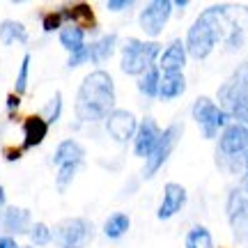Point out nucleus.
<instances>
[{"mask_svg": "<svg viewBox=\"0 0 248 248\" xmlns=\"http://www.w3.org/2000/svg\"><path fill=\"white\" fill-rule=\"evenodd\" d=\"M184 9V7H188V0H175V2H172V9Z\"/></svg>", "mask_w": 248, "mask_h": 248, "instance_id": "obj_40", "label": "nucleus"}, {"mask_svg": "<svg viewBox=\"0 0 248 248\" xmlns=\"http://www.w3.org/2000/svg\"><path fill=\"white\" fill-rule=\"evenodd\" d=\"M0 42L5 46L12 44H26L28 42V30L21 21H14V18H7L0 23Z\"/></svg>", "mask_w": 248, "mask_h": 248, "instance_id": "obj_21", "label": "nucleus"}, {"mask_svg": "<svg viewBox=\"0 0 248 248\" xmlns=\"http://www.w3.org/2000/svg\"><path fill=\"white\" fill-rule=\"evenodd\" d=\"M191 113H193V120L198 122V126H200V131H202V136L207 140H214L230 124V117L225 115L218 108V104H214L209 97L195 99Z\"/></svg>", "mask_w": 248, "mask_h": 248, "instance_id": "obj_5", "label": "nucleus"}, {"mask_svg": "<svg viewBox=\"0 0 248 248\" xmlns=\"http://www.w3.org/2000/svg\"><path fill=\"white\" fill-rule=\"evenodd\" d=\"M159 83H161V69L159 67H152L142 76H138V92L147 99L159 97Z\"/></svg>", "mask_w": 248, "mask_h": 248, "instance_id": "obj_23", "label": "nucleus"}, {"mask_svg": "<svg viewBox=\"0 0 248 248\" xmlns=\"http://www.w3.org/2000/svg\"><path fill=\"white\" fill-rule=\"evenodd\" d=\"M30 216L32 214L23 207H7L2 214V228H5V232H9V237L26 234V232H30Z\"/></svg>", "mask_w": 248, "mask_h": 248, "instance_id": "obj_17", "label": "nucleus"}, {"mask_svg": "<svg viewBox=\"0 0 248 248\" xmlns=\"http://www.w3.org/2000/svg\"><path fill=\"white\" fill-rule=\"evenodd\" d=\"M186 200H188V193H186V188L177 182H168V184L163 186V200H161L159 209H156V218L159 221H168L172 218L177 212L184 209Z\"/></svg>", "mask_w": 248, "mask_h": 248, "instance_id": "obj_13", "label": "nucleus"}, {"mask_svg": "<svg viewBox=\"0 0 248 248\" xmlns=\"http://www.w3.org/2000/svg\"><path fill=\"white\" fill-rule=\"evenodd\" d=\"M5 200H7V193H5V186H0V214L5 209Z\"/></svg>", "mask_w": 248, "mask_h": 248, "instance_id": "obj_38", "label": "nucleus"}, {"mask_svg": "<svg viewBox=\"0 0 248 248\" xmlns=\"http://www.w3.org/2000/svg\"><path fill=\"white\" fill-rule=\"evenodd\" d=\"M60 115H62V94H60V92H55L53 97L46 101L44 110H42V117H44L46 124L51 126L53 122H58V120H60Z\"/></svg>", "mask_w": 248, "mask_h": 248, "instance_id": "obj_26", "label": "nucleus"}, {"mask_svg": "<svg viewBox=\"0 0 248 248\" xmlns=\"http://www.w3.org/2000/svg\"><path fill=\"white\" fill-rule=\"evenodd\" d=\"M85 62H90V44L80 46L76 53H71L69 60H67V67H69V69H76V67L85 64Z\"/></svg>", "mask_w": 248, "mask_h": 248, "instance_id": "obj_32", "label": "nucleus"}, {"mask_svg": "<svg viewBox=\"0 0 248 248\" xmlns=\"http://www.w3.org/2000/svg\"><path fill=\"white\" fill-rule=\"evenodd\" d=\"M188 53H186V46L182 39H172L159 55V67L161 74H170V71H182L186 67Z\"/></svg>", "mask_w": 248, "mask_h": 248, "instance_id": "obj_15", "label": "nucleus"}, {"mask_svg": "<svg viewBox=\"0 0 248 248\" xmlns=\"http://www.w3.org/2000/svg\"><path fill=\"white\" fill-rule=\"evenodd\" d=\"M161 131H163V129H159L156 120H152V117L140 120L138 131L133 136V154H136L138 159H145V161L150 159L154 147H156V142H159V138H161Z\"/></svg>", "mask_w": 248, "mask_h": 248, "instance_id": "obj_12", "label": "nucleus"}, {"mask_svg": "<svg viewBox=\"0 0 248 248\" xmlns=\"http://www.w3.org/2000/svg\"><path fill=\"white\" fill-rule=\"evenodd\" d=\"M5 106H7V115H9V120H14L16 117V113H18V108H21V97L18 94H7V99H5Z\"/></svg>", "mask_w": 248, "mask_h": 248, "instance_id": "obj_33", "label": "nucleus"}, {"mask_svg": "<svg viewBox=\"0 0 248 248\" xmlns=\"http://www.w3.org/2000/svg\"><path fill=\"white\" fill-rule=\"evenodd\" d=\"M234 23H239V21H232L230 5H212L204 12H200V16L191 23L184 39L188 58H193V60L209 58L214 46L221 39H225V35L230 32V28Z\"/></svg>", "mask_w": 248, "mask_h": 248, "instance_id": "obj_1", "label": "nucleus"}, {"mask_svg": "<svg viewBox=\"0 0 248 248\" xmlns=\"http://www.w3.org/2000/svg\"><path fill=\"white\" fill-rule=\"evenodd\" d=\"M225 48L228 51H239L241 46H244V42H246V32H244V26L241 23H234V26L230 28V32L225 35Z\"/></svg>", "mask_w": 248, "mask_h": 248, "instance_id": "obj_29", "label": "nucleus"}, {"mask_svg": "<svg viewBox=\"0 0 248 248\" xmlns=\"http://www.w3.org/2000/svg\"><path fill=\"white\" fill-rule=\"evenodd\" d=\"M28 234H30V239H32L35 246H46L48 241H53V230L46 223H32Z\"/></svg>", "mask_w": 248, "mask_h": 248, "instance_id": "obj_27", "label": "nucleus"}, {"mask_svg": "<svg viewBox=\"0 0 248 248\" xmlns=\"http://www.w3.org/2000/svg\"><path fill=\"white\" fill-rule=\"evenodd\" d=\"M78 168L80 166H60V168H58V177H55V186H58V191H64V188L74 182Z\"/></svg>", "mask_w": 248, "mask_h": 248, "instance_id": "obj_31", "label": "nucleus"}, {"mask_svg": "<svg viewBox=\"0 0 248 248\" xmlns=\"http://www.w3.org/2000/svg\"><path fill=\"white\" fill-rule=\"evenodd\" d=\"M138 131V120L131 110L126 108H115L110 115L106 117V133L115 142L124 145V142L133 140V136Z\"/></svg>", "mask_w": 248, "mask_h": 248, "instance_id": "obj_10", "label": "nucleus"}, {"mask_svg": "<svg viewBox=\"0 0 248 248\" xmlns=\"http://www.w3.org/2000/svg\"><path fill=\"white\" fill-rule=\"evenodd\" d=\"M225 214H228L230 228L234 232V239L246 241L248 239V195L241 191L239 186L232 188L230 195H228Z\"/></svg>", "mask_w": 248, "mask_h": 248, "instance_id": "obj_9", "label": "nucleus"}, {"mask_svg": "<svg viewBox=\"0 0 248 248\" xmlns=\"http://www.w3.org/2000/svg\"><path fill=\"white\" fill-rule=\"evenodd\" d=\"M122 60H120V69L129 76H142L147 69L156 67V60L161 55L159 42H142L138 37H126L122 44Z\"/></svg>", "mask_w": 248, "mask_h": 248, "instance_id": "obj_3", "label": "nucleus"}, {"mask_svg": "<svg viewBox=\"0 0 248 248\" xmlns=\"http://www.w3.org/2000/svg\"><path fill=\"white\" fill-rule=\"evenodd\" d=\"M94 237V225L88 218H64L53 230V239L60 248H85Z\"/></svg>", "mask_w": 248, "mask_h": 248, "instance_id": "obj_7", "label": "nucleus"}, {"mask_svg": "<svg viewBox=\"0 0 248 248\" xmlns=\"http://www.w3.org/2000/svg\"><path fill=\"white\" fill-rule=\"evenodd\" d=\"M170 16H172V2L170 0H152L138 14V26L154 42V37H159L163 32Z\"/></svg>", "mask_w": 248, "mask_h": 248, "instance_id": "obj_8", "label": "nucleus"}, {"mask_svg": "<svg viewBox=\"0 0 248 248\" xmlns=\"http://www.w3.org/2000/svg\"><path fill=\"white\" fill-rule=\"evenodd\" d=\"M184 246L186 248H214L212 232L207 230L204 225H193L191 230L186 232Z\"/></svg>", "mask_w": 248, "mask_h": 248, "instance_id": "obj_25", "label": "nucleus"}, {"mask_svg": "<svg viewBox=\"0 0 248 248\" xmlns=\"http://www.w3.org/2000/svg\"><path fill=\"white\" fill-rule=\"evenodd\" d=\"M129 228H131V218H129V214H124V212H113L104 221V234L113 241L122 239L124 234L129 232Z\"/></svg>", "mask_w": 248, "mask_h": 248, "instance_id": "obj_22", "label": "nucleus"}, {"mask_svg": "<svg viewBox=\"0 0 248 248\" xmlns=\"http://www.w3.org/2000/svg\"><path fill=\"white\" fill-rule=\"evenodd\" d=\"M218 108L237 124L248 126V88L237 74L218 88Z\"/></svg>", "mask_w": 248, "mask_h": 248, "instance_id": "obj_4", "label": "nucleus"}, {"mask_svg": "<svg viewBox=\"0 0 248 248\" xmlns=\"http://www.w3.org/2000/svg\"><path fill=\"white\" fill-rule=\"evenodd\" d=\"M239 188H241V191H244V193L248 195V170H246V172H244V177H241V186H239Z\"/></svg>", "mask_w": 248, "mask_h": 248, "instance_id": "obj_39", "label": "nucleus"}, {"mask_svg": "<svg viewBox=\"0 0 248 248\" xmlns=\"http://www.w3.org/2000/svg\"><path fill=\"white\" fill-rule=\"evenodd\" d=\"M62 28H64V18H62L60 9L58 12H48L42 16V30L44 32H60Z\"/></svg>", "mask_w": 248, "mask_h": 248, "instance_id": "obj_30", "label": "nucleus"}, {"mask_svg": "<svg viewBox=\"0 0 248 248\" xmlns=\"http://www.w3.org/2000/svg\"><path fill=\"white\" fill-rule=\"evenodd\" d=\"M186 92V78L182 71H170V74H161V83H159V99L170 101V99H177Z\"/></svg>", "mask_w": 248, "mask_h": 248, "instance_id": "obj_19", "label": "nucleus"}, {"mask_svg": "<svg viewBox=\"0 0 248 248\" xmlns=\"http://www.w3.org/2000/svg\"><path fill=\"white\" fill-rule=\"evenodd\" d=\"M2 156H5V161L14 163V161H18L23 156V147H21V145H18V147H5V150H2Z\"/></svg>", "mask_w": 248, "mask_h": 248, "instance_id": "obj_35", "label": "nucleus"}, {"mask_svg": "<svg viewBox=\"0 0 248 248\" xmlns=\"http://www.w3.org/2000/svg\"><path fill=\"white\" fill-rule=\"evenodd\" d=\"M60 44L71 53H76L80 46H85V30H80L78 26H64L60 30Z\"/></svg>", "mask_w": 248, "mask_h": 248, "instance_id": "obj_24", "label": "nucleus"}, {"mask_svg": "<svg viewBox=\"0 0 248 248\" xmlns=\"http://www.w3.org/2000/svg\"><path fill=\"white\" fill-rule=\"evenodd\" d=\"M182 133H184V124H182V122L170 124V126H166V129L161 131V138H159V142H156L154 152H152V156L145 161L142 177L152 179L161 168H163V166H166V161L170 159V154H172V152H175V147H177Z\"/></svg>", "mask_w": 248, "mask_h": 248, "instance_id": "obj_6", "label": "nucleus"}, {"mask_svg": "<svg viewBox=\"0 0 248 248\" xmlns=\"http://www.w3.org/2000/svg\"><path fill=\"white\" fill-rule=\"evenodd\" d=\"M83 159H85V150L76 140H71V138L62 140L53 152V163L58 168L60 166H80Z\"/></svg>", "mask_w": 248, "mask_h": 248, "instance_id": "obj_18", "label": "nucleus"}, {"mask_svg": "<svg viewBox=\"0 0 248 248\" xmlns=\"http://www.w3.org/2000/svg\"><path fill=\"white\" fill-rule=\"evenodd\" d=\"M0 248H21V246L16 244V239H14V237L2 234V237H0Z\"/></svg>", "mask_w": 248, "mask_h": 248, "instance_id": "obj_37", "label": "nucleus"}, {"mask_svg": "<svg viewBox=\"0 0 248 248\" xmlns=\"http://www.w3.org/2000/svg\"><path fill=\"white\" fill-rule=\"evenodd\" d=\"M60 14L64 18V23H69V26H78L85 32L97 30V16H94V12H92L88 2H76V5H69V7H62Z\"/></svg>", "mask_w": 248, "mask_h": 248, "instance_id": "obj_14", "label": "nucleus"}, {"mask_svg": "<svg viewBox=\"0 0 248 248\" xmlns=\"http://www.w3.org/2000/svg\"><path fill=\"white\" fill-rule=\"evenodd\" d=\"M248 152V126L244 124H228L218 136V154L221 156H239Z\"/></svg>", "mask_w": 248, "mask_h": 248, "instance_id": "obj_11", "label": "nucleus"}, {"mask_svg": "<svg viewBox=\"0 0 248 248\" xmlns=\"http://www.w3.org/2000/svg\"><path fill=\"white\" fill-rule=\"evenodd\" d=\"M234 74L239 76V78H241V83H244V85H246V88H248V58H246V60H244V62H241V67H239V69H237V71H234Z\"/></svg>", "mask_w": 248, "mask_h": 248, "instance_id": "obj_36", "label": "nucleus"}, {"mask_svg": "<svg viewBox=\"0 0 248 248\" xmlns=\"http://www.w3.org/2000/svg\"><path fill=\"white\" fill-rule=\"evenodd\" d=\"M129 7H133V0H108L106 2L108 12H124Z\"/></svg>", "mask_w": 248, "mask_h": 248, "instance_id": "obj_34", "label": "nucleus"}, {"mask_svg": "<svg viewBox=\"0 0 248 248\" xmlns=\"http://www.w3.org/2000/svg\"><path fill=\"white\" fill-rule=\"evenodd\" d=\"M23 248H35V246H23Z\"/></svg>", "mask_w": 248, "mask_h": 248, "instance_id": "obj_41", "label": "nucleus"}, {"mask_svg": "<svg viewBox=\"0 0 248 248\" xmlns=\"http://www.w3.org/2000/svg\"><path fill=\"white\" fill-rule=\"evenodd\" d=\"M74 110L80 122H99L115 110V83L106 69H94L83 78Z\"/></svg>", "mask_w": 248, "mask_h": 248, "instance_id": "obj_2", "label": "nucleus"}, {"mask_svg": "<svg viewBox=\"0 0 248 248\" xmlns=\"http://www.w3.org/2000/svg\"><path fill=\"white\" fill-rule=\"evenodd\" d=\"M48 133V124L42 115H30L23 120V152L26 150H32L37 145H42Z\"/></svg>", "mask_w": 248, "mask_h": 248, "instance_id": "obj_16", "label": "nucleus"}, {"mask_svg": "<svg viewBox=\"0 0 248 248\" xmlns=\"http://www.w3.org/2000/svg\"><path fill=\"white\" fill-rule=\"evenodd\" d=\"M28 78H30V53L23 55L21 60V67H18V74H16V80H14V94H23L28 90Z\"/></svg>", "mask_w": 248, "mask_h": 248, "instance_id": "obj_28", "label": "nucleus"}, {"mask_svg": "<svg viewBox=\"0 0 248 248\" xmlns=\"http://www.w3.org/2000/svg\"><path fill=\"white\" fill-rule=\"evenodd\" d=\"M117 48V35L115 32H108V35L99 37L94 44H90V62L94 64H104L106 60L113 58Z\"/></svg>", "mask_w": 248, "mask_h": 248, "instance_id": "obj_20", "label": "nucleus"}]
</instances>
